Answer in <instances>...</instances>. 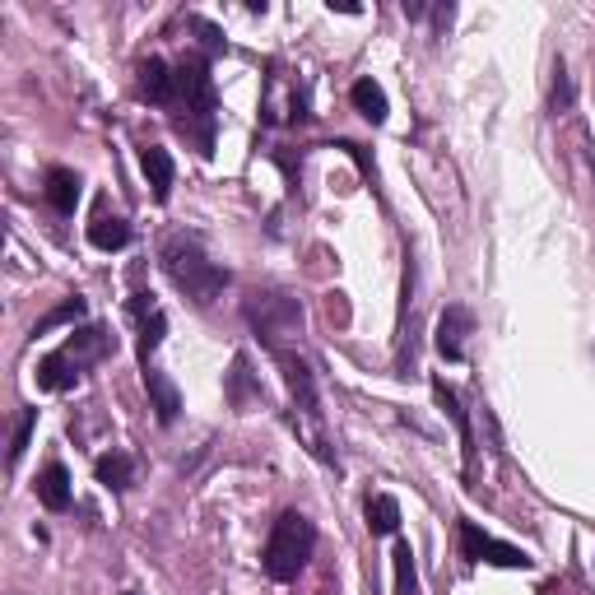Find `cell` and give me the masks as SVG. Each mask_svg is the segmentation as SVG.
Segmentation results:
<instances>
[{
    "label": "cell",
    "instance_id": "24",
    "mask_svg": "<svg viewBox=\"0 0 595 595\" xmlns=\"http://www.w3.org/2000/svg\"><path fill=\"white\" fill-rule=\"evenodd\" d=\"M247 396H252V373H247V359H233V373H229V400H233V405L242 410V405H247Z\"/></svg>",
    "mask_w": 595,
    "mask_h": 595
},
{
    "label": "cell",
    "instance_id": "25",
    "mask_svg": "<svg viewBox=\"0 0 595 595\" xmlns=\"http://www.w3.org/2000/svg\"><path fill=\"white\" fill-rule=\"evenodd\" d=\"M126 595H135V591H126Z\"/></svg>",
    "mask_w": 595,
    "mask_h": 595
},
{
    "label": "cell",
    "instance_id": "17",
    "mask_svg": "<svg viewBox=\"0 0 595 595\" xmlns=\"http://www.w3.org/2000/svg\"><path fill=\"white\" fill-rule=\"evenodd\" d=\"M89 242H94L98 252H121L131 242V223L121 219V215H98L89 223Z\"/></svg>",
    "mask_w": 595,
    "mask_h": 595
},
{
    "label": "cell",
    "instance_id": "8",
    "mask_svg": "<svg viewBox=\"0 0 595 595\" xmlns=\"http://www.w3.org/2000/svg\"><path fill=\"white\" fill-rule=\"evenodd\" d=\"M61 349H65V354L75 359L80 367H84V373H89L94 363H102V359L112 354L117 340L108 336V326H84V330H70V340H65Z\"/></svg>",
    "mask_w": 595,
    "mask_h": 595
},
{
    "label": "cell",
    "instance_id": "20",
    "mask_svg": "<svg viewBox=\"0 0 595 595\" xmlns=\"http://www.w3.org/2000/svg\"><path fill=\"white\" fill-rule=\"evenodd\" d=\"M84 312H89V303H84V298H65L61 307H51L47 317L33 326V336H47V330H57V326H70V321H80Z\"/></svg>",
    "mask_w": 595,
    "mask_h": 595
},
{
    "label": "cell",
    "instance_id": "10",
    "mask_svg": "<svg viewBox=\"0 0 595 595\" xmlns=\"http://www.w3.org/2000/svg\"><path fill=\"white\" fill-rule=\"evenodd\" d=\"M279 367H284V381L293 391V405L303 410L307 418H317V381H312V367L303 363V354H279Z\"/></svg>",
    "mask_w": 595,
    "mask_h": 595
},
{
    "label": "cell",
    "instance_id": "9",
    "mask_svg": "<svg viewBox=\"0 0 595 595\" xmlns=\"http://www.w3.org/2000/svg\"><path fill=\"white\" fill-rule=\"evenodd\" d=\"M433 396H437V405H442V414L457 424V437H461V457H465V470H475V461H479V447H475V428H470V414L461 410V400H457V391L447 387L442 377L433 381Z\"/></svg>",
    "mask_w": 595,
    "mask_h": 595
},
{
    "label": "cell",
    "instance_id": "14",
    "mask_svg": "<svg viewBox=\"0 0 595 595\" xmlns=\"http://www.w3.org/2000/svg\"><path fill=\"white\" fill-rule=\"evenodd\" d=\"M80 377H84V367L70 359L65 349H57V354H47V359L38 363V387H42V391H70Z\"/></svg>",
    "mask_w": 595,
    "mask_h": 595
},
{
    "label": "cell",
    "instance_id": "7",
    "mask_svg": "<svg viewBox=\"0 0 595 595\" xmlns=\"http://www.w3.org/2000/svg\"><path fill=\"white\" fill-rule=\"evenodd\" d=\"M475 330V312L451 303L442 317H437V354H442L447 363H465V336Z\"/></svg>",
    "mask_w": 595,
    "mask_h": 595
},
{
    "label": "cell",
    "instance_id": "23",
    "mask_svg": "<svg viewBox=\"0 0 595 595\" xmlns=\"http://www.w3.org/2000/svg\"><path fill=\"white\" fill-rule=\"evenodd\" d=\"M33 428H38V410H24V414H20V424H14L10 465H20V461H24V451H28V442H33Z\"/></svg>",
    "mask_w": 595,
    "mask_h": 595
},
{
    "label": "cell",
    "instance_id": "13",
    "mask_svg": "<svg viewBox=\"0 0 595 595\" xmlns=\"http://www.w3.org/2000/svg\"><path fill=\"white\" fill-rule=\"evenodd\" d=\"M139 168H145V182L154 186V201H168L172 196V154L163 145H145L139 149Z\"/></svg>",
    "mask_w": 595,
    "mask_h": 595
},
{
    "label": "cell",
    "instance_id": "6",
    "mask_svg": "<svg viewBox=\"0 0 595 595\" xmlns=\"http://www.w3.org/2000/svg\"><path fill=\"white\" fill-rule=\"evenodd\" d=\"M135 89L145 102H159V108H178V70H172L163 57L139 61L135 70Z\"/></svg>",
    "mask_w": 595,
    "mask_h": 595
},
{
    "label": "cell",
    "instance_id": "3",
    "mask_svg": "<svg viewBox=\"0 0 595 595\" xmlns=\"http://www.w3.org/2000/svg\"><path fill=\"white\" fill-rule=\"evenodd\" d=\"M312 549H317V526L303 512H284L270 526V539L260 549V568L270 582H298V572L307 568Z\"/></svg>",
    "mask_w": 595,
    "mask_h": 595
},
{
    "label": "cell",
    "instance_id": "11",
    "mask_svg": "<svg viewBox=\"0 0 595 595\" xmlns=\"http://www.w3.org/2000/svg\"><path fill=\"white\" fill-rule=\"evenodd\" d=\"M145 391H149V405L159 414V424H172V418L182 414V391L172 387V377L159 373L154 363H145Z\"/></svg>",
    "mask_w": 595,
    "mask_h": 595
},
{
    "label": "cell",
    "instance_id": "16",
    "mask_svg": "<svg viewBox=\"0 0 595 595\" xmlns=\"http://www.w3.org/2000/svg\"><path fill=\"white\" fill-rule=\"evenodd\" d=\"M349 102L359 108V117H367L373 126H381L387 121V94H381V84L377 80H354V89H349Z\"/></svg>",
    "mask_w": 595,
    "mask_h": 595
},
{
    "label": "cell",
    "instance_id": "5",
    "mask_svg": "<svg viewBox=\"0 0 595 595\" xmlns=\"http://www.w3.org/2000/svg\"><path fill=\"white\" fill-rule=\"evenodd\" d=\"M131 321L139 326V363H154V349H159L163 336H168V317H163L159 298H154V293H135L131 298Z\"/></svg>",
    "mask_w": 595,
    "mask_h": 595
},
{
    "label": "cell",
    "instance_id": "19",
    "mask_svg": "<svg viewBox=\"0 0 595 595\" xmlns=\"http://www.w3.org/2000/svg\"><path fill=\"white\" fill-rule=\"evenodd\" d=\"M98 484L117 488V494H126V488L135 484V461L126 457V451H108V457H98Z\"/></svg>",
    "mask_w": 595,
    "mask_h": 595
},
{
    "label": "cell",
    "instance_id": "1",
    "mask_svg": "<svg viewBox=\"0 0 595 595\" xmlns=\"http://www.w3.org/2000/svg\"><path fill=\"white\" fill-rule=\"evenodd\" d=\"M159 260H163V275L191 298V303H201V307H209L223 289H229V270L215 266V260H209V256L196 247V242L182 238V233H172V238L163 242Z\"/></svg>",
    "mask_w": 595,
    "mask_h": 595
},
{
    "label": "cell",
    "instance_id": "22",
    "mask_svg": "<svg viewBox=\"0 0 595 595\" xmlns=\"http://www.w3.org/2000/svg\"><path fill=\"white\" fill-rule=\"evenodd\" d=\"M572 102H576L572 75H568V65L558 61V65H554V89H549V108H554V117H563V112H572Z\"/></svg>",
    "mask_w": 595,
    "mask_h": 595
},
{
    "label": "cell",
    "instance_id": "4",
    "mask_svg": "<svg viewBox=\"0 0 595 595\" xmlns=\"http://www.w3.org/2000/svg\"><path fill=\"white\" fill-rule=\"evenodd\" d=\"M461 554L470 558V563H494V568H535V558L526 549H517V545H502V539L494 535H484L475 521H461Z\"/></svg>",
    "mask_w": 595,
    "mask_h": 595
},
{
    "label": "cell",
    "instance_id": "2",
    "mask_svg": "<svg viewBox=\"0 0 595 595\" xmlns=\"http://www.w3.org/2000/svg\"><path fill=\"white\" fill-rule=\"evenodd\" d=\"M242 317L247 326L260 336V344L270 349V354H293V344L303 340V303H298L293 293H252L247 303H242Z\"/></svg>",
    "mask_w": 595,
    "mask_h": 595
},
{
    "label": "cell",
    "instance_id": "21",
    "mask_svg": "<svg viewBox=\"0 0 595 595\" xmlns=\"http://www.w3.org/2000/svg\"><path fill=\"white\" fill-rule=\"evenodd\" d=\"M391 563H396V595H418V576H414V549L400 539L396 554H391Z\"/></svg>",
    "mask_w": 595,
    "mask_h": 595
},
{
    "label": "cell",
    "instance_id": "12",
    "mask_svg": "<svg viewBox=\"0 0 595 595\" xmlns=\"http://www.w3.org/2000/svg\"><path fill=\"white\" fill-rule=\"evenodd\" d=\"M70 498H75V484H70V470L61 461H47L38 475V502L47 512H65Z\"/></svg>",
    "mask_w": 595,
    "mask_h": 595
},
{
    "label": "cell",
    "instance_id": "18",
    "mask_svg": "<svg viewBox=\"0 0 595 595\" xmlns=\"http://www.w3.org/2000/svg\"><path fill=\"white\" fill-rule=\"evenodd\" d=\"M363 517H367V531H373V535H396L400 531V502L391 494H373V498H367Z\"/></svg>",
    "mask_w": 595,
    "mask_h": 595
},
{
    "label": "cell",
    "instance_id": "15",
    "mask_svg": "<svg viewBox=\"0 0 595 595\" xmlns=\"http://www.w3.org/2000/svg\"><path fill=\"white\" fill-rule=\"evenodd\" d=\"M42 196H47V205L57 209V215H75V205H80V178H75L70 168H51Z\"/></svg>",
    "mask_w": 595,
    "mask_h": 595
}]
</instances>
